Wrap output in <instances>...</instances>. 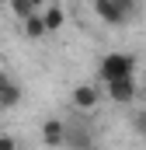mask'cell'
<instances>
[{"mask_svg":"<svg viewBox=\"0 0 146 150\" xmlns=\"http://www.w3.org/2000/svg\"><path fill=\"white\" fill-rule=\"evenodd\" d=\"M42 4L45 0H11V11H14L18 21H28V18H35L38 11H42Z\"/></svg>","mask_w":146,"mask_h":150,"instance_id":"9","label":"cell"},{"mask_svg":"<svg viewBox=\"0 0 146 150\" xmlns=\"http://www.w3.org/2000/svg\"><path fill=\"white\" fill-rule=\"evenodd\" d=\"M0 150H18V140L11 133H0Z\"/></svg>","mask_w":146,"mask_h":150,"instance_id":"13","label":"cell"},{"mask_svg":"<svg viewBox=\"0 0 146 150\" xmlns=\"http://www.w3.org/2000/svg\"><path fill=\"white\" fill-rule=\"evenodd\" d=\"M139 94H143V98H146V84H143V87H139Z\"/></svg>","mask_w":146,"mask_h":150,"instance_id":"14","label":"cell"},{"mask_svg":"<svg viewBox=\"0 0 146 150\" xmlns=\"http://www.w3.org/2000/svg\"><path fill=\"white\" fill-rule=\"evenodd\" d=\"M105 87H108V98L115 101V105H129V101H136V98H139V84H136L132 77H118V80H108Z\"/></svg>","mask_w":146,"mask_h":150,"instance_id":"3","label":"cell"},{"mask_svg":"<svg viewBox=\"0 0 146 150\" xmlns=\"http://www.w3.org/2000/svg\"><path fill=\"white\" fill-rule=\"evenodd\" d=\"M132 129L146 140V112H136V115H132Z\"/></svg>","mask_w":146,"mask_h":150,"instance_id":"11","label":"cell"},{"mask_svg":"<svg viewBox=\"0 0 146 150\" xmlns=\"http://www.w3.org/2000/svg\"><path fill=\"white\" fill-rule=\"evenodd\" d=\"M70 101H73V108L91 112V108H98V105H101V91H98L94 84H80V87H73Z\"/></svg>","mask_w":146,"mask_h":150,"instance_id":"4","label":"cell"},{"mask_svg":"<svg viewBox=\"0 0 146 150\" xmlns=\"http://www.w3.org/2000/svg\"><path fill=\"white\" fill-rule=\"evenodd\" d=\"M115 7H118V11H122V18L129 21V18H132V11H136V0H115Z\"/></svg>","mask_w":146,"mask_h":150,"instance_id":"12","label":"cell"},{"mask_svg":"<svg viewBox=\"0 0 146 150\" xmlns=\"http://www.w3.org/2000/svg\"><path fill=\"white\" fill-rule=\"evenodd\" d=\"M18 101H21V87L0 74V108H14Z\"/></svg>","mask_w":146,"mask_h":150,"instance_id":"8","label":"cell"},{"mask_svg":"<svg viewBox=\"0 0 146 150\" xmlns=\"http://www.w3.org/2000/svg\"><path fill=\"white\" fill-rule=\"evenodd\" d=\"M63 126H66V133H63V147H70V150H98V133H94V126H87L84 119L63 122Z\"/></svg>","mask_w":146,"mask_h":150,"instance_id":"1","label":"cell"},{"mask_svg":"<svg viewBox=\"0 0 146 150\" xmlns=\"http://www.w3.org/2000/svg\"><path fill=\"white\" fill-rule=\"evenodd\" d=\"M38 14H42V25H45V35L59 32V28H63V21H66V14H63V7H59V4H49V7H42Z\"/></svg>","mask_w":146,"mask_h":150,"instance_id":"7","label":"cell"},{"mask_svg":"<svg viewBox=\"0 0 146 150\" xmlns=\"http://www.w3.org/2000/svg\"><path fill=\"white\" fill-rule=\"evenodd\" d=\"M63 133H66L63 119H45V122H42V140H45V147L59 150L63 147Z\"/></svg>","mask_w":146,"mask_h":150,"instance_id":"5","label":"cell"},{"mask_svg":"<svg viewBox=\"0 0 146 150\" xmlns=\"http://www.w3.org/2000/svg\"><path fill=\"white\" fill-rule=\"evenodd\" d=\"M25 25V35L32 38V42H38V38H45V25H42V14H35V18H28V21H21Z\"/></svg>","mask_w":146,"mask_h":150,"instance_id":"10","label":"cell"},{"mask_svg":"<svg viewBox=\"0 0 146 150\" xmlns=\"http://www.w3.org/2000/svg\"><path fill=\"white\" fill-rule=\"evenodd\" d=\"M94 11H98V18L111 25V28H122L125 25V18H122V11L115 7V0H94Z\"/></svg>","mask_w":146,"mask_h":150,"instance_id":"6","label":"cell"},{"mask_svg":"<svg viewBox=\"0 0 146 150\" xmlns=\"http://www.w3.org/2000/svg\"><path fill=\"white\" fill-rule=\"evenodd\" d=\"M132 70H136V56H129V52H108L98 63V74H101L105 84L118 80V77H132Z\"/></svg>","mask_w":146,"mask_h":150,"instance_id":"2","label":"cell"}]
</instances>
